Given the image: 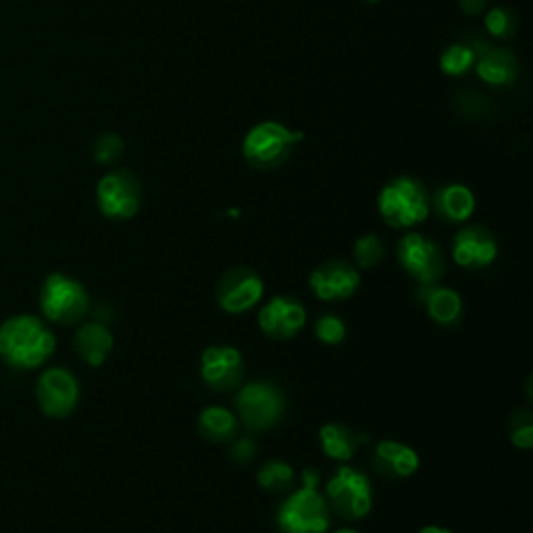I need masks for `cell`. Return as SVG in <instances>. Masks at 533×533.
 I'll use <instances>...</instances> for the list:
<instances>
[{"instance_id":"obj_1","label":"cell","mask_w":533,"mask_h":533,"mask_svg":"<svg viewBox=\"0 0 533 533\" xmlns=\"http://www.w3.org/2000/svg\"><path fill=\"white\" fill-rule=\"evenodd\" d=\"M55 352V336L32 315L9 319L0 327V357L17 369L40 367Z\"/></svg>"},{"instance_id":"obj_2","label":"cell","mask_w":533,"mask_h":533,"mask_svg":"<svg viewBox=\"0 0 533 533\" xmlns=\"http://www.w3.org/2000/svg\"><path fill=\"white\" fill-rule=\"evenodd\" d=\"M304 486L292 492L277 511V525L284 533H325L329 529V504L317 492L319 473L309 469L302 475Z\"/></svg>"},{"instance_id":"obj_3","label":"cell","mask_w":533,"mask_h":533,"mask_svg":"<svg viewBox=\"0 0 533 533\" xmlns=\"http://www.w3.org/2000/svg\"><path fill=\"white\" fill-rule=\"evenodd\" d=\"M377 209L390 227L409 230L429 217L431 200L425 186L413 177H396L377 196Z\"/></svg>"},{"instance_id":"obj_4","label":"cell","mask_w":533,"mask_h":533,"mask_svg":"<svg viewBox=\"0 0 533 533\" xmlns=\"http://www.w3.org/2000/svg\"><path fill=\"white\" fill-rule=\"evenodd\" d=\"M302 138V132H292L282 123L263 121L244 136L242 155L250 167L271 171L290 159L294 146L302 142Z\"/></svg>"},{"instance_id":"obj_5","label":"cell","mask_w":533,"mask_h":533,"mask_svg":"<svg viewBox=\"0 0 533 533\" xmlns=\"http://www.w3.org/2000/svg\"><path fill=\"white\" fill-rule=\"evenodd\" d=\"M327 500L344 519H363L373 509L371 481L359 469L340 467L327 481Z\"/></svg>"},{"instance_id":"obj_6","label":"cell","mask_w":533,"mask_h":533,"mask_svg":"<svg viewBox=\"0 0 533 533\" xmlns=\"http://www.w3.org/2000/svg\"><path fill=\"white\" fill-rule=\"evenodd\" d=\"M42 311L55 323H75L88 311V294L75 279L55 273L42 286Z\"/></svg>"},{"instance_id":"obj_7","label":"cell","mask_w":533,"mask_h":533,"mask_svg":"<svg viewBox=\"0 0 533 533\" xmlns=\"http://www.w3.org/2000/svg\"><path fill=\"white\" fill-rule=\"evenodd\" d=\"M236 406L242 421L255 431L273 427L284 417L286 400L269 382H252L244 386L236 396Z\"/></svg>"},{"instance_id":"obj_8","label":"cell","mask_w":533,"mask_h":533,"mask_svg":"<svg viewBox=\"0 0 533 533\" xmlns=\"http://www.w3.org/2000/svg\"><path fill=\"white\" fill-rule=\"evenodd\" d=\"M96 198L109 219H132L142 205V188L130 171H113L98 182Z\"/></svg>"},{"instance_id":"obj_9","label":"cell","mask_w":533,"mask_h":533,"mask_svg":"<svg viewBox=\"0 0 533 533\" xmlns=\"http://www.w3.org/2000/svg\"><path fill=\"white\" fill-rule=\"evenodd\" d=\"M398 261L423 286H434L444 271L438 244L423 234H406L398 242Z\"/></svg>"},{"instance_id":"obj_10","label":"cell","mask_w":533,"mask_h":533,"mask_svg":"<svg viewBox=\"0 0 533 533\" xmlns=\"http://www.w3.org/2000/svg\"><path fill=\"white\" fill-rule=\"evenodd\" d=\"M265 284L263 279L250 269H234L225 273L217 288L219 307L230 315H242L255 309L263 300Z\"/></svg>"},{"instance_id":"obj_11","label":"cell","mask_w":533,"mask_h":533,"mask_svg":"<svg viewBox=\"0 0 533 533\" xmlns=\"http://www.w3.org/2000/svg\"><path fill=\"white\" fill-rule=\"evenodd\" d=\"M38 402L50 417H67L80 400V384L67 369H50L38 379Z\"/></svg>"},{"instance_id":"obj_12","label":"cell","mask_w":533,"mask_h":533,"mask_svg":"<svg viewBox=\"0 0 533 533\" xmlns=\"http://www.w3.org/2000/svg\"><path fill=\"white\" fill-rule=\"evenodd\" d=\"M200 375L213 390L225 392L240 384L244 375V361L234 346H209L200 357Z\"/></svg>"},{"instance_id":"obj_13","label":"cell","mask_w":533,"mask_h":533,"mask_svg":"<svg viewBox=\"0 0 533 533\" xmlns=\"http://www.w3.org/2000/svg\"><path fill=\"white\" fill-rule=\"evenodd\" d=\"M307 325V311L288 296H273L259 311V327L271 340L294 338Z\"/></svg>"},{"instance_id":"obj_14","label":"cell","mask_w":533,"mask_h":533,"mask_svg":"<svg viewBox=\"0 0 533 533\" xmlns=\"http://www.w3.org/2000/svg\"><path fill=\"white\" fill-rule=\"evenodd\" d=\"M309 286L313 294L323 302H338L350 298L361 286V275L357 267L346 261H332L317 267L311 273Z\"/></svg>"},{"instance_id":"obj_15","label":"cell","mask_w":533,"mask_h":533,"mask_svg":"<svg viewBox=\"0 0 533 533\" xmlns=\"http://www.w3.org/2000/svg\"><path fill=\"white\" fill-rule=\"evenodd\" d=\"M498 257V244L494 236L481 225H471L454 236L452 259L463 269L490 267Z\"/></svg>"},{"instance_id":"obj_16","label":"cell","mask_w":533,"mask_h":533,"mask_svg":"<svg viewBox=\"0 0 533 533\" xmlns=\"http://www.w3.org/2000/svg\"><path fill=\"white\" fill-rule=\"evenodd\" d=\"M475 69L481 80L490 86H511L519 78V61L509 48H488L477 57Z\"/></svg>"},{"instance_id":"obj_17","label":"cell","mask_w":533,"mask_h":533,"mask_svg":"<svg viewBox=\"0 0 533 533\" xmlns=\"http://www.w3.org/2000/svg\"><path fill=\"white\" fill-rule=\"evenodd\" d=\"M419 454L402 442L384 440L375 448V467L390 477H411L419 471Z\"/></svg>"},{"instance_id":"obj_18","label":"cell","mask_w":533,"mask_h":533,"mask_svg":"<svg viewBox=\"0 0 533 533\" xmlns=\"http://www.w3.org/2000/svg\"><path fill=\"white\" fill-rule=\"evenodd\" d=\"M75 350L88 365L100 367L113 350V334L103 323H86L75 334Z\"/></svg>"},{"instance_id":"obj_19","label":"cell","mask_w":533,"mask_h":533,"mask_svg":"<svg viewBox=\"0 0 533 533\" xmlns=\"http://www.w3.org/2000/svg\"><path fill=\"white\" fill-rule=\"evenodd\" d=\"M434 209L450 223H463L475 211V196L467 186L448 184L434 194Z\"/></svg>"},{"instance_id":"obj_20","label":"cell","mask_w":533,"mask_h":533,"mask_svg":"<svg viewBox=\"0 0 533 533\" xmlns=\"http://www.w3.org/2000/svg\"><path fill=\"white\" fill-rule=\"evenodd\" d=\"M421 300L425 302L427 315L434 319L438 325L450 327L459 323L463 315V300L452 288H429L421 294Z\"/></svg>"},{"instance_id":"obj_21","label":"cell","mask_w":533,"mask_h":533,"mask_svg":"<svg viewBox=\"0 0 533 533\" xmlns=\"http://www.w3.org/2000/svg\"><path fill=\"white\" fill-rule=\"evenodd\" d=\"M321 450L327 459L350 461L359 446V436L344 423H327L319 429Z\"/></svg>"},{"instance_id":"obj_22","label":"cell","mask_w":533,"mask_h":533,"mask_svg":"<svg viewBox=\"0 0 533 533\" xmlns=\"http://www.w3.org/2000/svg\"><path fill=\"white\" fill-rule=\"evenodd\" d=\"M200 434L213 442H232L238 434V419L223 406H207L198 417Z\"/></svg>"},{"instance_id":"obj_23","label":"cell","mask_w":533,"mask_h":533,"mask_svg":"<svg viewBox=\"0 0 533 533\" xmlns=\"http://www.w3.org/2000/svg\"><path fill=\"white\" fill-rule=\"evenodd\" d=\"M475 61L477 57L469 42H456L450 44L442 53L440 67L446 75H450V78H461V75H465L471 67H475Z\"/></svg>"},{"instance_id":"obj_24","label":"cell","mask_w":533,"mask_h":533,"mask_svg":"<svg viewBox=\"0 0 533 533\" xmlns=\"http://www.w3.org/2000/svg\"><path fill=\"white\" fill-rule=\"evenodd\" d=\"M296 473L288 463L282 461H269L265 463L259 473H257V481L263 490L269 492H284L292 486Z\"/></svg>"},{"instance_id":"obj_25","label":"cell","mask_w":533,"mask_h":533,"mask_svg":"<svg viewBox=\"0 0 533 533\" xmlns=\"http://www.w3.org/2000/svg\"><path fill=\"white\" fill-rule=\"evenodd\" d=\"M486 30L500 40H511L517 34V15L511 9L496 7L486 15Z\"/></svg>"},{"instance_id":"obj_26","label":"cell","mask_w":533,"mask_h":533,"mask_svg":"<svg viewBox=\"0 0 533 533\" xmlns=\"http://www.w3.org/2000/svg\"><path fill=\"white\" fill-rule=\"evenodd\" d=\"M384 242L379 240V236L375 234H367L363 238L357 240V244H354V259H357V263L361 267H375L379 265V261L384 259Z\"/></svg>"},{"instance_id":"obj_27","label":"cell","mask_w":533,"mask_h":533,"mask_svg":"<svg viewBox=\"0 0 533 533\" xmlns=\"http://www.w3.org/2000/svg\"><path fill=\"white\" fill-rule=\"evenodd\" d=\"M315 336L327 346H338L346 338V325L336 315H321L315 323Z\"/></svg>"},{"instance_id":"obj_28","label":"cell","mask_w":533,"mask_h":533,"mask_svg":"<svg viewBox=\"0 0 533 533\" xmlns=\"http://www.w3.org/2000/svg\"><path fill=\"white\" fill-rule=\"evenodd\" d=\"M123 155V140L117 134H105L96 140L94 146V157L98 163L111 165L119 161Z\"/></svg>"},{"instance_id":"obj_29","label":"cell","mask_w":533,"mask_h":533,"mask_svg":"<svg viewBox=\"0 0 533 533\" xmlns=\"http://www.w3.org/2000/svg\"><path fill=\"white\" fill-rule=\"evenodd\" d=\"M513 444L523 450H529L533 446V425L529 419L513 429Z\"/></svg>"},{"instance_id":"obj_30","label":"cell","mask_w":533,"mask_h":533,"mask_svg":"<svg viewBox=\"0 0 533 533\" xmlns=\"http://www.w3.org/2000/svg\"><path fill=\"white\" fill-rule=\"evenodd\" d=\"M255 452H257V448H255V444H252V440H238L236 444H234V448H232V454H234V459L238 461V463H246V461H250L252 459V456H255Z\"/></svg>"},{"instance_id":"obj_31","label":"cell","mask_w":533,"mask_h":533,"mask_svg":"<svg viewBox=\"0 0 533 533\" xmlns=\"http://www.w3.org/2000/svg\"><path fill=\"white\" fill-rule=\"evenodd\" d=\"M459 7L467 15H481L484 9L488 7V0H459Z\"/></svg>"},{"instance_id":"obj_32","label":"cell","mask_w":533,"mask_h":533,"mask_svg":"<svg viewBox=\"0 0 533 533\" xmlns=\"http://www.w3.org/2000/svg\"><path fill=\"white\" fill-rule=\"evenodd\" d=\"M419 533H454V531H450L446 527H438V525H427Z\"/></svg>"},{"instance_id":"obj_33","label":"cell","mask_w":533,"mask_h":533,"mask_svg":"<svg viewBox=\"0 0 533 533\" xmlns=\"http://www.w3.org/2000/svg\"><path fill=\"white\" fill-rule=\"evenodd\" d=\"M334 533H359V531H354V529H338Z\"/></svg>"},{"instance_id":"obj_34","label":"cell","mask_w":533,"mask_h":533,"mask_svg":"<svg viewBox=\"0 0 533 533\" xmlns=\"http://www.w3.org/2000/svg\"><path fill=\"white\" fill-rule=\"evenodd\" d=\"M365 3H369V5H375V3H379V0H365Z\"/></svg>"}]
</instances>
